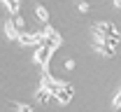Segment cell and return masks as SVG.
<instances>
[{
	"label": "cell",
	"mask_w": 121,
	"mask_h": 112,
	"mask_svg": "<svg viewBox=\"0 0 121 112\" xmlns=\"http://www.w3.org/2000/svg\"><path fill=\"white\" fill-rule=\"evenodd\" d=\"M37 19H40V21H47V19H49V14H47L44 7H37Z\"/></svg>",
	"instance_id": "6da1fadb"
}]
</instances>
